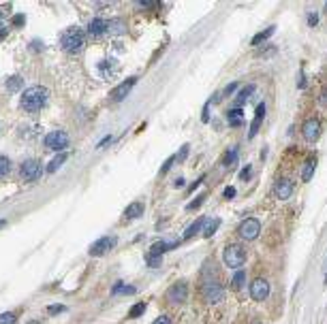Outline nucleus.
I'll use <instances>...</instances> for the list:
<instances>
[{
    "instance_id": "1",
    "label": "nucleus",
    "mask_w": 327,
    "mask_h": 324,
    "mask_svg": "<svg viewBox=\"0 0 327 324\" xmlns=\"http://www.w3.org/2000/svg\"><path fill=\"white\" fill-rule=\"evenodd\" d=\"M47 98H50L47 88H43V85H32V88L24 90V94H21V98H19V107L28 113H36L45 107Z\"/></svg>"
},
{
    "instance_id": "2",
    "label": "nucleus",
    "mask_w": 327,
    "mask_h": 324,
    "mask_svg": "<svg viewBox=\"0 0 327 324\" xmlns=\"http://www.w3.org/2000/svg\"><path fill=\"white\" fill-rule=\"evenodd\" d=\"M84 43H86V32L77 26H71L60 34V47L67 53H79L84 49Z\"/></svg>"
},
{
    "instance_id": "3",
    "label": "nucleus",
    "mask_w": 327,
    "mask_h": 324,
    "mask_svg": "<svg viewBox=\"0 0 327 324\" xmlns=\"http://www.w3.org/2000/svg\"><path fill=\"white\" fill-rule=\"evenodd\" d=\"M223 262L229 269H242V264L246 262V250L240 243H229L223 252Z\"/></svg>"
},
{
    "instance_id": "4",
    "label": "nucleus",
    "mask_w": 327,
    "mask_h": 324,
    "mask_svg": "<svg viewBox=\"0 0 327 324\" xmlns=\"http://www.w3.org/2000/svg\"><path fill=\"white\" fill-rule=\"evenodd\" d=\"M43 175V164L39 160H34V158H28V160H24L21 162V166H19V177H21V181H36L39 177Z\"/></svg>"
},
{
    "instance_id": "5",
    "label": "nucleus",
    "mask_w": 327,
    "mask_h": 324,
    "mask_svg": "<svg viewBox=\"0 0 327 324\" xmlns=\"http://www.w3.org/2000/svg\"><path fill=\"white\" fill-rule=\"evenodd\" d=\"M203 296H206L207 303H218V301L224 299V290L221 282H218V277L214 275V277H207L206 282H203Z\"/></svg>"
},
{
    "instance_id": "6",
    "label": "nucleus",
    "mask_w": 327,
    "mask_h": 324,
    "mask_svg": "<svg viewBox=\"0 0 327 324\" xmlns=\"http://www.w3.org/2000/svg\"><path fill=\"white\" fill-rule=\"evenodd\" d=\"M238 233H240V237H242V239L253 241V239H257V237H259V233H261V222H259L257 218H246L244 222L240 224Z\"/></svg>"
},
{
    "instance_id": "7",
    "label": "nucleus",
    "mask_w": 327,
    "mask_h": 324,
    "mask_svg": "<svg viewBox=\"0 0 327 324\" xmlns=\"http://www.w3.org/2000/svg\"><path fill=\"white\" fill-rule=\"evenodd\" d=\"M43 143H45V147L60 149V152H62V149H67V145H69V134L64 130H52V132L45 134Z\"/></svg>"
},
{
    "instance_id": "8",
    "label": "nucleus",
    "mask_w": 327,
    "mask_h": 324,
    "mask_svg": "<svg viewBox=\"0 0 327 324\" xmlns=\"http://www.w3.org/2000/svg\"><path fill=\"white\" fill-rule=\"evenodd\" d=\"M250 296L255 301H265L270 296V282L263 277H257L253 284H250Z\"/></svg>"
},
{
    "instance_id": "9",
    "label": "nucleus",
    "mask_w": 327,
    "mask_h": 324,
    "mask_svg": "<svg viewBox=\"0 0 327 324\" xmlns=\"http://www.w3.org/2000/svg\"><path fill=\"white\" fill-rule=\"evenodd\" d=\"M167 299L171 303H184L189 299V286H186V282H175L167 290Z\"/></svg>"
},
{
    "instance_id": "10",
    "label": "nucleus",
    "mask_w": 327,
    "mask_h": 324,
    "mask_svg": "<svg viewBox=\"0 0 327 324\" xmlns=\"http://www.w3.org/2000/svg\"><path fill=\"white\" fill-rule=\"evenodd\" d=\"M302 134H304V139L310 143H314L319 139V134H321V122L317 120V117H310V120L304 122V126H302Z\"/></svg>"
},
{
    "instance_id": "11",
    "label": "nucleus",
    "mask_w": 327,
    "mask_h": 324,
    "mask_svg": "<svg viewBox=\"0 0 327 324\" xmlns=\"http://www.w3.org/2000/svg\"><path fill=\"white\" fill-rule=\"evenodd\" d=\"M291 194H293V181L289 177H280L274 186V196L278 201H287V198H291Z\"/></svg>"
},
{
    "instance_id": "12",
    "label": "nucleus",
    "mask_w": 327,
    "mask_h": 324,
    "mask_svg": "<svg viewBox=\"0 0 327 324\" xmlns=\"http://www.w3.org/2000/svg\"><path fill=\"white\" fill-rule=\"evenodd\" d=\"M114 245H116V237H101V239L94 241L92 247H90V256H103V254H107Z\"/></svg>"
},
{
    "instance_id": "13",
    "label": "nucleus",
    "mask_w": 327,
    "mask_h": 324,
    "mask_svg": "<svg viewBox=\"0 0 327 324\" xmlns=\"http://www.w3.org/2000/svg\"><path fill=\"white\" fill-rule=\"evenodd\" d=\"M135 83H137V77H128V79H124L120 85H118V88L111 90V98H114V100H124L126 96H128V92L133 90V85H135Z\"/></svg>"
},
{
    "instance_id": "14",
    "label": "nucleus",
    "mask_w": 327,
    "mask_h": 324,
    "mask_svg": "<svg viewBox=\"0 0 327 324\" xmlns=\"http://www.w3.org/2000/svg\"><path fill=\"white\" fill-rule=\"evenodd\" d=\"M105 32H109V21H105L101 17H94L92 21H90V26H88L90 36H103Z\"/></svg>"
},
{
    "instance_id": "15",
    "label": "nucleus",
    "mask_w": 327,
    "mask_h": 324,
    "mask_svg": "<svg viewBox=\"0 0 327 324\" xmlns=\"http://www.w3.org/2000/svg\"><path fill=\"white\" fill-rule=\"evenodd\" d=\"M263 115H265V105L261 102L259 107H257V115H255V120L253 124H250V130H248V139H253L257 130H259V126H261V122H263Z\"/></svg>"
},
{
    "instance_id": "16",
    "label": "nucleus",
    "mask_w": 327,
    "mask_h": 324,
    "mask_svg": "<svg viewBox=\"0 0 327 324\" xmlns=\"http://www.w3.org/2000/svg\"><path fill=\"white\" fill-rule=\"evenodd\" d=\"M314 169H317V158L310 156V158L304 162V169H302V181H310L314 175Z\"/></svg>"
},
{
    "instance_id": "17",
    "label": "nucleus",
    "mask_w": 327,
    "mask_h": 324,
    "mask_svg": "<svg viewBox=\"0 0 327 324\" xmlns=\"http://www.w3.org/2000/svg\"><path fill=\"white\" fill-rule=\"evenodd\" d=\"M221 226V220L218 218H206V224H203V237H212L216 233V228Z\"/></svg>"
},
{
    "instance_id": "18",
    "label": "nucleus",
    "mask_w": 327,
    "mask_h": 324,
    "mask_svg": "<svg viewBox=\"0 0 327 324\" xmlns=\"http://www.w3.org/2000/svg\"><path fill=\"white\" fill-rule=\"evenodd\" d=\"M67 158H69V156H67V154H64V152H62V154H58V156H56V158H53V160L50 162V164H47V166H45V171H47V173H50V175H52V173H56V171H58V169H60V166L64 164V162H67Z\"/></svg>"
},
{
    "instance_id": "19",
    "label": "nucleus",
    "mask_w": 327,
    "mask_h": 324,
    "mask_svg": "<svg viewBox=\"0 0 327 324\" xmlns=\"http://www.w3.org/2000/svg\"><path fill=\"white\" fill-rule=\"evenodd\" d=\"M227 120H229V124H231V126H242V124H244V113H242V109H229Z\"/></svg>"
},
{
    "instance_id": "20",
    "label": "nucleus",
    "mask_w": 327,
    "mask_h": 324,
    "mask_svg": "<svg viewBox=\"0 0 327 324\" xmlns=\"http://www.w3.org/2000/svg\"><path fill=\"white\" fill-rule=\"evenodd\" d=\"M126 218H139V215L143 213V203H139V201H135V203H131L126 207Z\"/></svg>"
},
{
    "instance_id": "21",
    "label": "nucleus",
    "mask_w": 327,
    "mask_h": 324,
    "mask_svg": "<svg viewBox=\"0 0 327 324\" xmlns=\"http://www.w3.org/2000/svg\"><path fill=\"white\" fill-rule=\"evenodd\" d=\"M203 224H206V218H199V220H195V222H192V224L189 226V230H186V233H184V239H190L192 235H197V233H199V230L203 228Z\"/></svg>"
},
{
    "instance_id": "22",
    "label": "nucleus",
    "mask_w": 327,
    "mask_h": 324,
    "mask_svg": "<svg viewBox=\"0 0 327 324\" xmlns=\"http://www.w3.org/2000/svg\"><path fill=\"white\" fill-rule=\"evenodd\" d=\"M274 32H276V28H274V26H270V28H267V30H261L259 34H255V36H253V45H261V43H263L265 39H270V36L274 34Z\"/></svg>"
},
{
    "instance_id": "23",
    "label": "nucleus",
    "mask_w": 327,
    "mask_h": 324,
    "mask_svg": "<svg viewBox=\"0 0 327 324\" xmlns=\"http://www.w3.org/2000/svg\"><path fill=\"white\" fill-rule=\"evenodd\" d=\"M21 85H24V79H21L19 75H13V77L7 79V90L9 92H19Z\"/></svg>"
},
{
    "instance_id": "24",
    "label": "nucleus",
    "mask_w": 327,
    "mask_h": 324,
    "mask_svg": "<svg viewBox=\"0 0 327 324\" xmlns=\"http://www.w3.org/2000/svg\"><path fill=\"white\" fill-rule=\"evenodd\" d=\"M9 173H11V160L7 158V156L0 154V179H2V177H7Z\"/></svg>"
},
{
    "instance_id": "25",
    "label": "nucleus",
    "mask_w": 327,
    "mask_h": 324,
    "mask_svg": "<svg viewBox=\"0 0 327 324\" xmlns=\"http://www.w3.org/2000/svg\"><path fill=\"white\" fill-rule=\"evenodd\" d=\"M255 90H257L255 85H246V88L238 94V105H242V102L248 100V96H253V92H255Z\"/></svg>"
},
{
    "instance_id": "26",
    "label": "nucleus",
    "mask_w": 327,
    "mask_h": 324,
    "mask_svg": "<svg viewBox=\"0 0 327 324\" xmlns=\"http://www.w3.org/2000/svg\"><path fill=\"white\" fill-rule=\"evenodd\" d=\"M244 279H246V273L242 271V269H240V271L233 275V279H231V286H233L235 290H240V288H242V286H244Z\"/></svg>"
},
{
    "instance_id": "27",
    "label": "nucleus",
    "mask_w": 327,
    "mask_h": 324,
    "mask_svg": "<svg viewBox=\"0 0 327 324\" xmlns=\"http://www.w3.org/2000/svg\"><path fill=\"white\" fill-rule=\"evenodd\" d=\"M17 322V314L15 311H4L0 314V324H15Z\"/></svg>"
},
{
    "instance_id": "28",
    "label": "nucleus",
    "mask_w": 327,
    "mask_h": 324,
    "mask_svg": "<svg viewBox=\"0 0 327 324\" xmlns=\"http://www.w3.org/2000/svg\"><path fill=\"white\" fill-rule=\"evenodd\" d=\"M114 294H118V292H124V294H133L135 292V286H124V284H116L114 286V290H111Z\"/></svg>"
},
{
    "instance_id": "29",
    "label": "nucleus",
    "mask_w": 327,
    "mask_h": 324,
    "mask_svg": "<svg viewBox=\"0 0 327 324\" xmlns=\"http://www.w3.org/2000/svg\"><path fill=\"white\" fill-rule=\"evenodd\" d=\"M235 158H238V152H235V149H229V152L223 156V164H224V166L233 164V162H235Z\"/></svg>"
},
{
    "instance_id": "30",
    "label": "nucleus",
    "mask_w": 327,
    "mask_h": 324,
    "mask_svg": "<svg viewBox=\"0 0 327 324\" xmlns=\"http://www.w3.org/2000/svg\"><path fill=\"white\" fill-rule=\"evenodd\" d=\"M203 201H206V194H199L195 201H190L189 205H186V209H190V211H192V209H199L201 205H203Z\"/></svg>"
},
{
    "instance_id": "31",
    "label": "nucleus",
    "mask_w": 327,
    "mask_h": 324,
    "mask_svg": "<svg viewBox=\"0 0 327 324\" xmlns=\"http://www.w3.org/2000/svg\"><path fill=\"white\" fill-rule=\"evenodd\" d=\"M146 262L150 264V267H160V256H158V254H152V252H148V256H146Z\"/></svg>"
},
{
    "instance_id": "32",
    "label": "nucleus",
    "mask_w": 327,
    "mask_h": 324,
    "mask_svg": "<svg viewBox=\"0 0 327 324\" xmlns=\"http://www.w3.org/2000/svg\"><path fill=\"white\" fill-rule=\"evenodd\" d=\"M143 311H146V303H137L131 311H128V316H131V318H139V316L143 314Z\"/></svg>"
},
{
    "instance_id": "33",
    "label": "nucleus",
    "mask_w": 327,
    "mask_h": 324,
    "mask_svg": "<svg viewBox=\"0 0 327 324\" xmlns=\"http://www.w3.org/2000/svg\"><path fill=\"white\" fill-rule=\"evenodd\" d=\"M250 173H253V169H250V164H248V166H244L242 173H240V179H242V181H248Z\"/></svg>"
},
{
    "instance_id": "34",
    "label": "nucleus",
    "mask_w": 327,
    "mask_h": 324,
    "mask_svg": "<svg viewBox=\"0 0 327 324\" xmlns=\"http://www.w3.org/2000/svg\"><path fill=\"white\" fill-rule=\"evenodd\" d=\"M173 160H175V156H171V158H167V160H165V164L160 166V173H167V171L171 169V164H173Z\"/></svg>"
},
{
    "instance_id": "35",
    "label": "nucleus",
    "mask_w": 327,
    "mask_h": 324,
    "mask_svg": "<svg viewBox=\"0 0 327 324\" xmlns=\"http://www.w3.org/2000/svg\"><path fill=\"white\" fill-rule=\"evenodd\" d=\"M64 309H67L64 305H52V307H47V314H60Z\"/></svg>"
},
{
    "instance_id": "36",
    "label": "nucleus",
    "mask_w": 327,
    "mask_h": 324,
    "mask_svg": "<svg viewBox=\"0 0 327 324\" xmlns=\"http://www.w3.org/2000/svg\"><path fill=\"white\" fill-rule=\"evenodd\" d=\"M152 324H173V322H171V318H169V316H158Z\"/></svg>"
},
{
    "instance_id": "37",
    "label": "nucleus",
    "mask_w": 327,
    "mask_h": 324,
    "mask_svg": "<svg viewBox=\"0 0 327 324\" xmlns=\"http://www.w3.org/2000/svg\"><path fill=\"white\" fill-rule=\"evenodd\" d=\"M235 194H238V192H235L233 186H227V188H224V198H233Z\"/></svg>"
},
{
    "instance_id": "38",
    "label": "nucleus",
    "mask_w": 327,
    "mask_h": 324,
    "mask_svg": "<svg viewBox=\"0 0 327 324\" xmlns=\"http://www.w3.org/2000/svg\"><path fill=\"white\" fill-rule=\"evenodd\" d=\"M24 19H26L24 15H15V17H13V21H11V24H13V26H17V28H19V26L24 24Z\"/></svg>"
},
{
    "instance_id": "39",
    "label": "nucleus",
    "mask_w": 327,
    "mask_h": 324,
    "mask_svg": "<svg viewBox=\"0 0 327 324\" xmlns=\"http://www.w3.org/2000/svg\"><path fill=\"white\" fill-rule=\"evenodd\" d=\"M235 90H238V83H235V81H233V83H229L227 88H224V92H223V94H231V92H235Z\"/></svg>"
},
{
    "instance_id": "40",
    "label": "nucleus",
    "mask_w": 327,
    "mask_h": 324,
    "mask_svg": "<svg viewBox=\"0 0 327 324\" xmlns=\"http://www.w3.org/2000/svg\"><path fill=\"white\" fill-rule=\"evenodd\" d=\"M186 156H189V145H184V147H182V149H180L178 158H180V160H184V158H186Z\"/></svg>"
},
{
    "instance_id": "41",
    "label": "nucleus",
    "mask_w": 327,
    "mask_h": 324,
    "mask_svg": "<svg viewBox=\"0 0 327 324\" xmlns=\"http://www.w3.org/2000/svg\"><path fill=\"white\" fill-rule=\"evenodd\" d=\"M317 21H319V15H317V13H310V15H308V24H310V26H314Z\"/></svg>"
},
{
    "instance_id": "42",
    "label": "nucleus",
    "mask_w": 327,
    "mask_h": 324,
    "mask_svg": "<svg viewBox=\"0 0 327 324\" xmlns=\"http://www.w3.org/2000/svg\"><path fill=\"white\" fill-rule=\"evenodd\" d=\"M7 32H9V30H7V26H0V41H2L4 36H7Z\"/></svg>"
},
{
    "instance_id": "43",
    "label": "nucleus",
    "mask_w": 327,
    "mask_h": 324,
    "mask_svg": "<svg viewBox=\"0 0 327 324\" xmlns=\"http://www.w3.org/2000/svg\"><path fill=\"white\" fill-rule=\"evenodd\" d=\"M184 183H186V181H184V177H178V179H175V183H173V186H175V188H182V186H184Z\"/></svg>"
},
{
    "instance_id": "44",
    "label": "nucleus",
    "mask_w": 327,
    "mask_h": 324,
    "mask_svg": "<svg viewBox=\"0 0 327 324\" xmlns=\"http://www.w3.org/2000/svg\"><path fill=\"white\" fill-rule=\"evenodd\" d=\"M321 105L327 107V90H323V94H321Z\"/></svg>"
},
{
    "instance_id": "45",
    "label": "nucleus",
    "mask_w": 327,
    "mask_h": 324,
    "mask_svg": "<svg viewBox=\"0 0 327 324\" xmlns=\"http://www.w3.org/2000/svg\"><path fill=\"white\" fill-rule=\"evenodd\" d=\"M109 141H111V137H105V139H103V141H101V143H99V147H105V145H107V143H109Z\"/></svg>"
},
{
    "instance_id": "46",
    "label": "nucleus",
    "mask_w": 327,
    "mask_h": 324,
    "mask_svg": "<svg viewBox=\"0 0 327 324\" xmlns=\"http://www.w3.org/2000/svg\"><path fill=\"white\" fill-rule=\"evenodd\" d=\"M325 284H327V271H325Z\"/></svg>"
},
{
    "instance_id": "47",
    "label": "nucleus",
    "mask_w": 327,
    "mask_h": 324,
    "mask_svg": "<svg viewBox=\"0 0 327 324\" xmlns=\"http://www.w3.org/2000/svg\"><path fill=\"white\" fill-rule=\"evenodd\" d=\"M0 17H2V11H0Z\"/></svg>"
},
{
    "instance_id": "48",
    "label": "nucleus",
    "mask_w": 327,
    "mask_h": 324,
    "mask_svg": "<svg viewBox=\"0 0 327 324\" xmlns=\"http://www.w3.org/2000/svg\"><path fill=\"white\" fill-rule=\"evenodd\" d=\"M325 7H327V4H325Z\"/></svg>"
}]
</instances>
